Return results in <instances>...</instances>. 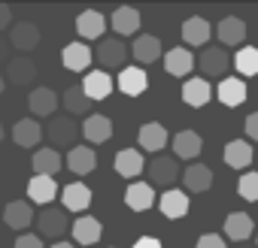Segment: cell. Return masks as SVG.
Returning <instances> with one entry per match:
<instances>
[{"label": "cell", "instance_id": "cell-1", "mask_svg": "<svg viewBox=\"0 0 258 248\" xmlns=\"http://www.w3.org/2000/svg\"><path fill=\"white\" fill-rule=\"evenodd\" d=\"M146 173H149V185L152 188H173V182L182 176V170H179V161L176 158H170V155H158L149 167H146Z\"/></svg>", "mask_w": 258, "mask_h": 248}, {"label": "cell", "instance_id": "cell-2", "mask_svg": "<svg viewBox=\"0 0 258 248\" xmlns=\"http://www.w3.org/2000/svg\"><path fill=\"white\" fill-rule=\"evenodd\" d=\"M34 224H37V230H40V239H43V236H49V239H61V236L67 233V227H70L67 212L58 209V206H43V212L34 218Z\"/></svg>", "mask_w": 258, "mask_h": 248}, {"label": "cell", "instance_id": "cell-3", "mask_svg": "<svg viewBox=\"0 0 258 248\" xmlns=\"http://www.w3.org/2000/svg\"><path fill=\"white\" fill-rule=\"evenodd\" d=\"M124 58H127V46H124L121 37H103L97 43V61H100V67L115 70V67L124 64Z\"/></svg>", "mask_w": 258, "mask_h": 248}, {"label": "cell", "instance_id": "cell-4", "mask_svg": "<svg viewBox=\"0 0 258 248\" xmlns=\"http://www.w3.org/2000/svg\"><path fill=\"white\" fill-rule=\"evenodd\" d=\"M46 134H49V143H52V146H70V149H73L79 128H76V121H73L70 115H52Z\"/></svg>", "mask_w": 258, "mask_h": 248}, {"label": "cell", "instance_id": "cell-5", "mask_svg": "<svg viewBox=\"0 0 258 248\" xmlns=\"http://www.w3.org/2000/svg\"><path fill=\"white\" fill-rule=\"evenodd\" d=\"M4 79L13 82V85H31V82L37 79V64H34L28 55H16V58L7 61V73H4Z\"/></svg>", "mask_w": 258, "mask_h": 248}, {"label": "cell", "instance_id": "cell-6", "mask_svg": "<svg viewBox=\"0 0 258 248\" xmlns=\"http://www.w3.org/2000/svg\"><path fill=\"white\" fill-rule=\"evenodd\" d=\"M64 164H67V170H70L73 176H88V173H94V167H97V155H94L91 146H73V149L67 152Z\"/></svg>", "mask_w": 258, "mask_h": 248}, {"label": "cell", "instance_id": "cell-7", "mask_svg": "<svg viewBox=\"0 0 258 248\" xmlns=\"http://www.w3.org/2000/svg\"><path fill=\"white\" fill-rule=\"evenodd\" d=\"M155 203V188L149 182H131L124 191V206L131 212H146Z\"/></svg>", "mask_w": 258, "mask_h": 248}, {"label": "cell", "instance_id": "cell-8", "mask_svg": "<svg viewBox=\"0 0 258 248\" xmlns=\"http://www.w3.org/2000/svg\"><path fill=\"white\" fill-rule=\"evenodd\" d=\"M106 25H109V22H106L103 13H97V10H82V13L76 16V31H79L82 40H103Z\"/></svg>", "mask_w": 258, "mask_h": 248}, {"label": "cell", "instance_id": "cell-9", "mask_svg": "<svg viewBox=\"0 0 258 248\" xmlns=\"http://www.w3.org/2000/svg\"><path fill=\"white\" fill-rule=\"evenodd\" d=\"M61 203L64 212H85L91 206V188L85 182H70L67 188H61Z\"/></svg>", "mask_w": 258, "mask_h": 248}, {"label": "cell", "instance_id": "cell-10", "mask_svg": "<svg viewBox=\"0 0 258 248\" xmlns=\"http://www.w3.org/2000/svg\"><path fill=\"white\" fill-rule=\"evenodd\" d=\"M118 91L121 94H127V97H140L146 88H149V76H146V70L143 67H124L121 73H118Z\"/></svg>", "mask_w": 258, "mask_h": 248}, {"label": "cell", "instance_id": "cell-11", "mask_svg": "<svg viewBox=\"0 0 258 248\" xmlns=\"http://www.w3.org/2000/svg\"><path fill=\"white\" fill-rule=\"evenodd\" d=\"M146 170V164H143V152L140 149H121L118 155H115V173L121 176V179H131V182H137V176Z\"/></svg>", "mask_w": 258, "mask_h": 248}, {"label": "cell", "instance_id": "cell-12", "mask_svg": "<svg viewBox=\"0 0 258 248\" xmlns=\"http://www.w3.org/2000/svg\"><path fill=\"white\" fill-rule=\"evenodd\" d=\"M112 79H109V73H100V70H94V73H85V79H82V91H85V97L91 100V103H100V100H106L109 94H112Z\"/></svg>", "mask_w": 258, "mask_h": 248}, {"label": "cell", "instance_id": "cell-13", "mask_svg": "<svg viewBox=\"0 0 258 248\" xmlns=\"http://www.w3.org/2000/svg\"><path fill=\"white\" fill-rule=\"evenodd\" d=\"M216 97H219L228 109H234V106H240V103L249 97V91H246V82H243V79H237V76H225V79H219Z\"/></svg>", "mask_w": 258, "mask_h": 248}, {"label": "cell", "instance_id": "cell-14", "mask_svg": "<svg viewBox=\"0 0 258 248\" xmlns=\"http://www.w3.org/2000/svg\"><path fill=\"white\" fill-rule=\"evenodd\" d=\"M28 106H31V115L49 118V115H55V109L61 106V97H58L52 88H34L31 97H28Z\"/></svg>", "mask_w": 258, "mask_h": 248}, {"label": "cell", "instance_id": "cell-15", "mask_svg": "<svg viewBox=\"0 0 258 248\" xmlns=\"http://www.w3.org/2000/svg\"><path fill=\"white\" fill-rule=\"evenodd\" d=\"M61 194V188H58V182L52 179V176H31V182H28V197L34 200V203H40V206H52V200Z\"/></svg>", "mask_w": 258, "mask_h": 248}, {"label": "cell", "instance_id": "cell-16", "mask_svg": "<svg viewBox=\"0 0 258 248\" xmlns=\"http://www.w3.org/2000/svg\"><path fill=\"white\" fill-rule=\"evenodd\" d=\"M109 28L115 31V37H131L140 31V13L134 7H118L112 16H109Z\"/></svg>", "mask_w": 258, "mask_h": 248}, {"label": "cell", "instance_id": "cell-17", "mask_svg": "<svg viewBox=\"0 0 258 248\" xmlns=\"http://www.w3.org/2000/svg\"><path fill=\"white\" fill-rule=\"evenodd\" d=\"M213 37V25L201 16H191L182 22V43L185 46H207Z\"/></svg>", "mask_w": 258, "mask_h": 248}, {"label": "cell", "instance_id": "cell-18", "mask_svg": "<svg viewBox=\"0 0 258 248\" xmlns=\"http://www.w3.org/2000/svg\"><path fill=\"white\" fill-rule=\"evenodd\" d=\"M37 43H40V28H37L34 22H19V25H13V31H10V46H13V49H19V52L25 55V52L37 49Z\"/></svg>", "mask_w": 258, "mask_h": 248}, {"label": "cell", "instance_id": "cell-19", "mask_svg": "<svg viewBox=\"0 0 258 248\" xmlns=\"http://www.w3.org/2000/svg\"><path fill=\"white\" fill-rule=\"evenodd\" d=\"M91 58H94V52H91L85 43H67L64 52H61V64H64L67 70H73V73L88 70V67H91Z\"/></svg>", "mask_w": 258, "mask_h": 248}, {"label": "cell", "instance_id": "cell-20", "mask_svg": "<svg viewBox=\"0 0 258 248\" xmlns=\"http://www.w3.org/2000/svg\"><path fill=\"white\" fill-rule=\"evenodd\" d=\"M201 149H204V140L195 131H179L173 137V158L176 161H195L201 155Z\"/></svg>", "mask_w": 258, "mask_h": 248}, {"label": "cell", "instance_id": "cell-21", "mask_svg": "<svg viewBox=\"0 0 258 248\" xmlns=\"http://www.w3.org/2000/svg\"><path fill=\"white\" fill-rule=\"evenodd\" d=\"M34 209H31V203H25V200H13V203H7V209H4V221H7V227H13V230H28L31 224H34Z\"/></svg>", "mask_w": 258, "mask_h": 248}, {"label": "cell", "instance_id": "cell-22", "mask_svg": "<svg viewBox=\"0 0 258 248\" xmlns=\"http://www.w3.org/2000/svg\"><path fill=\"white\" fill-rule=\"evenodd\" d=\"M131 55L137 64H155L161 58V40L155 34H140L131 46Z\"/></svg>", "mask_w": 258, "mask_h": 248}, {"label": "cell", "instance_id": "cell-23", "mask_svg": "<svg viewBox=\"0 0 258 248\" xmlns=\"http://www.w3.org/2000/svg\"><path fill=\"white\" fill-rule=\"evenodd\" d=\"M228 67H231V58H228V52L225 49H204V55H201V73L207 76V79H219L222 73H228Z\"/></svg>", "mask_w": 258, "mask_h": 248}, {"label": "cell", "instance_id": "cell-24", "mask_svg": "<svg viewBox=\"0 0 258 248\" xmlns=\"http://www.w3.org/2000/svg\"><path fill=\"white\" fill-rule=\"evenodd\" d=\"M179 179H182L185 191H191V194H204V191L213 185V170H210L207 164H191V167L182 170Z\"/></svg>", "mask_w": 258, "mask_h": 248}, {"label": "cell", "instance_id": "cell-25", "mask_svg": "<svg viewBox=\"0 0 258 248\" xmlns=\"http://www.w3.org/2000/svg\"><path fill=\"white\" fill-rule=\"evenodd\" d=\"M158 209H161V215H164V218L176 221V218H182V215L188 212V194H185V191L170 188V191H164V194L158 197Z\"/></svg>", "mask_w": 258, "mask_h": 248}, {"label": "cell", "instance_id": "cell-26", "mask_svg": "<svg viewBox=\"0 0 258 248\" xmlns=\"http://www.w3.org/2000/svg\"><path fill=\"white\" fill-rule=\"evenodd\" d=\"M137 143H140L143 152H161L167 146V128H164V124H158V121H149V124H143V128H140Z\"/></svg>", "mask_w": 258, "mask_h": 248}, {"label": "cell", "instance_id": "cell-27", "mask_svg": "<svg viewBox=\"0 0 258 248\" xmlns=\"http://www.w3.org/2000/svg\"><path fill=\"white\" fill-rule=\"evenodd\" d=\"M216 37L222 46H240L246 40V22L237 19V16H225L216 28Z\"/></svg>", "mask_w": 258, "mask_h": 248}, {"label": "cell", "instance_id": "cell-28", "mask_svg": "<svg viewBox=\"0 0 258 248\" xmlns=\"http://www.w3.org/2000/svg\"><path fill=\"white\" fill-rule=\"evenodd\" d=\"M252 161H255V152H252L249 140H231L225 146V164L231 170H246Z\"/></svg>", "mask_w": 258, "mask_h": 248}, {"label": "cell", "instance_id": "cell-29", "mask_svg": "<svg viewBox=\"0 0 258 248\" xmlns=\"http://www.w3.org/2000/svg\"><path fill=\"white\" fill-rule=\"evenodd\" d=\"M31 167H34V176H52L55 179V173H61V167H64V158L58 155V149H37Z\"/></svg>", "mask_w": 258, "mask_h": 248}, {"label": "cell", "instance_id": "cell-30", "mask_svg": "<svg viewBox=\"0 0 258 248\" xmlns=\"http://www.w3.org/2000/svg\"><path fill=\"white\" fill-rule=\"evenodd\" d=\"M252 233H255V221H252V215H246V212H231V215L225 218V236H228V239H234V242H246Z\"/></svg>", "mask_w": 258, "mask_h": 248}, {"label": "cell", "instance_id": "cell-31", "mask_svg": "<svg viewBox=\"0 0 258 248\" xmlns=\"http://www.w3.org/2000/svg\"><path fill=\"white\" fill-rule=\"evenodd\" d=\"M100 236H103V224L94 215H82L73 221V239L79 245H94V242H100Z\"/></svg>", "mask_w": 258, "mask_h": 248}, {"label": "cell", "instance_id": "cell-32", "mask_svg": "<svg viewBox=\"0 0 258 248\" xmlns=\"http://www.w3.org/2000/svg\"><path fill=\"white\" fill-rule=\"evenodd\" d=\"M82 137H85L88 143H94V146L106 143V140L112 137V121H109L106 115H88V118L82 121Z\"/></svg>", "mask_w": 258, "mask_h": 248}, {"label": "cell", "instance_id": "cell-33", "mask_svg": "<svg viewBox=\"0 0 258 248\" xmlns=\"http://www.w3.org/2000/svg\"><path fill=\"white\" fill-rule=\"evenodd\" d=\"M13 140H16V146H22V149H34V146L43 140L40 121H34V118H22V121H16V124H13Z\"/></svg>", "mask_w": 258, "mask_h": 248}, {"label": "cell", "instance_id": "cell-34", "mask_svg": "<svg viewBox=\"0 0 258 248\" xmlns=\"http://www.w3.org/2000/svg\"><path fill=\"white\" fill-rule=\"evenodd\" d=\"M210 97H213V85H210L207 79H185V82H182V100H185L188 106L201 109V106L210 103Z\"/></svg>", "mask_w": 258, "mask_h": 248}, {"label": "cell", "instance_id": "cell-35", "mask_svg": "<svg viewBox=\"0 0 258 248\" xmlns=\"http://www.w3.org/2000/svg\"><path fill=\"white\" fill-rule=\"evenodd\" d=\"M191 67H195V58H191L188 49H170L164 55V70L170 76H176V79H185L191 73Z\"/></svg>", "mask_w": 258, "mask_h": 248}, {"label": "cell", "instance_id": "cell-36", "mask_svg": "<svg viewBox=\"0 0 258 248\" xmlns=\"http://www.w3.org/2000/svg\"><path fill=\"white\" fill-rule=\"evenodd\" d=\"M61 106H64L70 115H85V112L91 109V100L85 97L82 85H70V88L61 94Z\"/></svg>", "mask_w": 258, "mask_h": 248}, {"label": "cell", "instance_id": "cell-37", "mask_svg": "<svg viewBox=\"0 0 258 248\" xmlns=\"http://www.w3.org/2000/svg\"><path fill=\"white\" fill-rule=\"evenodd\" d=\"M234 67H237V73H243V79L258 76V49L243 46V49L234 55Z\"/></svg>", "mask_w": 258, "mask_h": 248}, {"label": "cell", "instance_id": "cell-38", "mask_svg": "<svg viewBox=\"0 0 258 248\" xmlns=\"http://www.w3.org/2000/svg\"><path fill=\"white\" fill-rule=\"evenodd\" d=\"M237 194L249 203H258V173H243L237 182Z\"/></svg>", "mask_w": 258, "mask_h": 248}, {"label": "cell", "instance_id": "cell-39", "mask_svg": "<svg viewBox=\"0 0 258 248\" xmlns=\"http://www.w3.org/2000/svg\"><path fill=\"white\" fill-rule=\"evenodd\" d=\"M13 248H43V239H40V233H22Z\"/></svg>", "mask_w": 258, "mask_h": 248}, {"label": "cell", "instance_id": "cell-40", "mask_svg": "<svg viewBox=\"0 0 258 248\" xmlns=\"http://www.w3.org/2000/svg\"><path fill=\"white\" fill-rule=\"evenodd\" d=\"M198 248H225V239L219 233H204L198 239Z\"/></svg>", "mask_w": 258, "mask_h": 248}, {"label": "cell", "instance_id": "cell-41", "mask_svg": "<svg viewBox=\"0 0 258 248\" xmlns=\"http://www.w3.org/2000/svg\"><path fill=\"white\" fill-rule=\"evenodd\" d=\"M246 137L258 143V112H252V115L246 118Z\"/></svg>", "mask_w": 258, "mask_h": 248}, {"label": "cell", "instance_id": "cell-42", "mask_svg": "<svg viewBox=\"0 0 258 248\" xmlns=\"http://www.w3.org/2000/svg\"><path fill=\"white\" fill-rule=\"evenodd\" d=\"M10 25H13V10L7 4H0V31H7Z\"/></svg>", "mask_w": 258, "mask_h": 248}, {"label": "cell", "instance_id": "cell-43", "mask_svg": "<svg viewBox=\"0 0 258 248\" xmlns=\"http://www.w3.org/2000/svg\"><path fill=\"white\" fill-rule=\"evenodd\" d=\"M134 248H161V242H158L155 236H140V239L134 242Z\"/></svg>", "mask_w": 258, "mask_h": 248}, {"label": "cell", "instance_id": "cell-44", "mask_svg": "<svg viewBox=\"0 0 258 248\" xmlns=\"http://www.w3.org/2000/svg\"><path fill=\"white\" fill-rule=\"evenodd\" d=\"M7 58H10V49H7V46H4V40H0V64H4V61H7Z\"/></svg>", "mask_w": 258, "mask_h": 248}, {"label": "cell", "instance_id": "cell-45", "mask_svg": "<svg viewBox=\"0 0 258 248\" xmlns=\"http://www.w3.org/2000/svg\"><path fill=\"white\" fill-rule=\"evenodd\" d=\"M52 248H76V245H73V242H55Z\"/></svg>", "mask_w": 258, "mask_h": 248}, {"label": "cell", "instance_id": "cell-46", "mask_svg": "<svg viewBox=\"0 0 258 248\" xmlns=\"http://www.w3.org/2000/svg\"><path fill=\"white\" fill-rule=\"evenodd\" d=\"M4 88H7V79H4V73H0V94H4Z\"/></svg>", "mask_w": 258, "mask_h": 248}, {"label": "cell", "instance_id": "cell-47", "mask_svg": "<svg viewBox=\"0 0 258 248\" xmlns=\"http://www.w3.org/2000/svg\"><path fill=\"white\" fill-rule=\"evenodd\" d=\"M4 137H7V131H4V124H0V143H4Z\"/></svg>", "mask_w": 258, "mask_h": 248}, {"label": "cell", "instance_id": "cell-48", "mask_svg": "<svg viewBox=\"0 0 258 248\" xmlns=\"http://www.w3.org/2000/svg\"><path fill=\"white\" fill-rule=\"evenodd\" d=\"M255 242H258V233H255Z\"/></svg>", "mask_w": 258, "mask_h": 248}, {"label": "cell", "instance_id": "cell-49", "mask_svg": "<svg viewBox=\"0 0 258 248\" xmlns=\"http://www.w3.org/2000/svg\"><path fill=\"white\" fill-rule=\"evenodd\" d=\"M240 248H246V245H240Z\"/></svg>", "mask_w": 258, "mask_h": 248}]
</instances>
